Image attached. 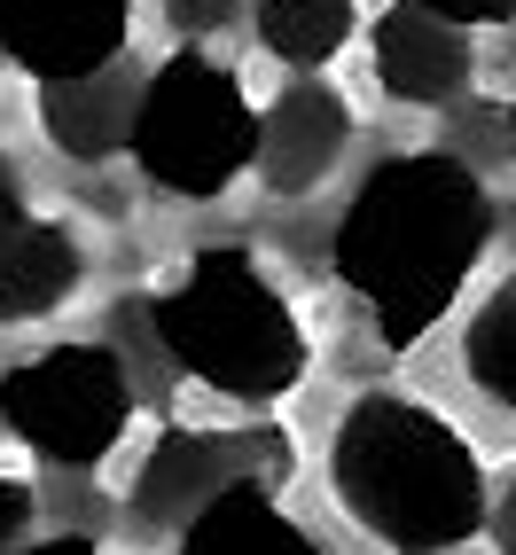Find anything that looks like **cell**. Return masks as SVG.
I'll return each mask as SVG.
<instances>
[{"mask_svg":"<svg viewBox=\"0 0 516 555\" xmlns=\"http://www.w3.org/2000/svg\"><path fill=\"white\" fill-rule=\"evenodd\" d=\"M133 48V0H0V63L31 87L118 70Z\"/></svg>","mask_w":516,"mask_h":555,"instance_id":"7","label":"cell"},{"mask_svg":"<svg viewBox=\"0 0 516 555\" xmlns=\"http://www.w3.org/2000/svg\"><path fill=\"white\" fill-rule=\"evenodd\" d=\"M172 555H321V540L289 516L282 477L250 469L228 493H211V508L189 532H172Z\"/></svg>","mask_w":516,"mask_h":555,"instance_id":"11","label":"cell"},{"mask_svg":"<svg viewBox=\"0 0 516 555\" xmlns=\"http://www.w3.org/2000/svg\"><path fill=\"white\" fill-rule=\"evenodd\" d=\"M133 367L102 337H55L0 367V430L48 469H102L133 430Z\"/></svg>","mask_w":516,"mask_h":555,"instance_id":"5","label":"cell"},{"mask_svg":"<svg viewBox=\"0 0 516 555\" xmlns=\"http://www.w3.org/2000/svg\"><path fill=\"white\" fill-rule=\"evenodd\" d=\"M328 501L384 555H462L486 532V462L415 391H352L328 430Z\"/></svg>","mask_w":516,"mask_h":555,"instance_id":"2","label":"cell"},{"mask_svg":"<svg viewBox=\"0 0 516 555\" xmlns=\"http://www.w3.org/2000/svg\"><path fill=\"white\" fill-rule=\"evenodd\" d=\"M267 469V477H289V438L282 430H204V423H165L141 454L133 486H126V516L133 532H189L196 516L211 508V493H228L235 477Z\"/></svg>","mask_w":516,"mask_h":555,"instance_id":"6","label":"cell"},{"mask_svg":"<svg viewBox=\"0 0 516 555\" xmlns=\"http://www.w3.org/2000/svg\"><path fill=\"white\" fill-rule=\"evenodd\" d=\"M486 540H493V555H516V462L501 469V486L486 501Z\"/></svg>","mask_w":516,"mask_h":555,"instance_id":"18","label":"cell"},{"mask_svg":"<svg viewBox=\"0 0 516 555\" xmlns=\"http://www.w3.org/2000/svg\"><path fill=\"white\" fill-rule=\"evenodd\" d=\"M493 235L501 204L477 165L454 150H391L352 180L328 228V267L391 352H415L430 328H447Z\"/></svg>","mask_w":516,"mask_h":555,"instance_id":"1","label":"cell"},{"mask_svg":"<svg viewBox=\"0 0 516 555\" xmlns=\"http://www.w3.org/2000/svg\"><path fill=\"white\" fill-rule=\"evenodd\" d=\"M258 118L243 70L204 48H172L133 94V141L126 157L157 196L219 204L243 172H258Z\"/></svg>","mask_w":516,"mask_h":555,"instance_id":"4","label":"cell"},{"mask_svg":"<svg viewBox=\"0 0 516 555\" xmlns=\"http://www.w3.org/2000/svg\"><path fill=\"white\" fill-rule=\"evenodd\" d=\"M250 31H258V48H267L274 63H289L298 79H313V70H328L352 48L360 0H250Z\"/></svg>","mask_w":516,"mask_h":555,"instance_id":"13","label":"cell"},{"mask_svg":"<svg viewBox=\"0 0 516 555\" xmlns=\"http://www.w3.org/2000/svg\"><path fill=\"white\" fill-rule=\"evenodd\" d=\"M31 525H40V486L0 454V555H24L31 547Z\"/></svg>","mask_w":516,"mask_h":555,"instance_id":"15","label":"cell"},{"mask_svg":"<svg viewBox=\"0 0 516 555\" xmlns=\"http://www.w3.org/2000/svg\"><path fill=\"white\" fill-rule=\"evenodd\" d=\"M87 289V243L70 219H16L0 235V328H31L55 321L70 298Z\"/></svg>","mask_w":516,"mask_h":555,"instance_id":"10","label":"cell"},{"mask_svg":"<svg viewBox=\"0 0 516 555\" xmlns=\"http://www.w3.org/2000/svg\"><path fill=\"white\" fill-rule=\"evenodd\" d=\"M352 150V102L321 79H298L267 102V118H258V180H267V196L298 204L313 196L328 172L345 165Z\"/></svg>","mask_w":516,"mask_h":555,"instance_id":"9","label":"cell"},{"mask_svg":"<svg viewBox=\"0 0 516 555\" xmlns=\"http://www.w3.org/2000/svg\"><path fill=\"white\" fill-rule=\"evenodd\" d=\"M462 376L493 406L516 415V274H501L486 289V306L469 313V328H462Z\"/></svg>","mask_w":516,"mask_h":555,"instance_id":"14","label":"cell"},{"mask_svg":"<svg viewBox=\"0 0 516 555\" xmlns=\"http://www.w3.org/2000/svg\"><path fill=\"white\" fill-rule=\"evenodd\" d=\"M157 352L228 406H282L313 367V328L250 243H196L141 298Z\"/></svg>","mask_w":516,"mask_h":555,"instance_id":"3","label":"cell"},{"mask_svg":"<svg viewBox=\"0 0 516 555\" xmlns=\"http://www.w3.org/2000/svg\"><path fill=\"white\" fill-rule=\"evenodd\" d=\"M16 219H31V211H24V180H16V165H9V157H0V235H9Z\"/></svg>","mask_w":516,"mask_h":555,"instance_id":"19","label":"cell"},{"mask_svg":"<svg viewBox=\"0 0 516 555\" xmlns=\"http://www.w3.org/2000/svg\"><path fill=\"white\" fill-rule=\"evenodd\" d=\"M415 9L447 16V24H462V31H508V24H516V0H415Z\"/></svg>","mask_w":516,"mask_h":555,"instance_id":"17","label":"cell"},{"mask_svg":"<svg viewBox=\"0 0 516 555\" xmlns=\"http://www.w3.org/2000/svg\"><path fill=\"white\" fill-rule=\"evenodd\" d=\"M24 555H102V540H87V532H48V540H31Z\"/></svg>","mask_w":516,"mask_h":555,"instance_id":"20","label":"cell"},{"mask_svg":"<svg viewBox=\"0 0 516 555\" xmlns=\"http://www.w3.org/2000/svg\"><path fill=\"white\" fill-rule=\"evenodd\" d=\"M157 16L196 48V40H219V31H235V24L250 16V0H157Z\"/></svg>","mask_w":516,"mask_h":555,"instance_id":"16","label":"cell"},{"mask_svg":"<svg viewBox=\"0 0 516 555\" xmlns=\"http://www.w3.org/2000/svg\"><path fill=\"white\" fill-rule=\"evenodd\" d=\"M133 94L118 70H102V79H70V87H40V133L48 150L70 157V165H109L126 157L133 141Z\"/></svg>","mask_w":516,"mask_h":555,"instance_id":"12","label":"cell"},{"mask_svg":"<svg viewBox=\"0 0 516 555\" xmlns=\"http://www.w3.org/2000/svg\"><path fill=\"white\" fill-rule=\"evenodd\" d=\"M508 150H516V102H508Z\"/></svg>","mask_w":516,"mask_h":555,"instance_id":"21","label":"cell"},{"mask_svg":"<svg viewBox=\"0 0 516 555\" xmlns=\"http://www.w3.org/2000/svg\"><path fill=\"white\" fill-rule=\"evenodd\" d=\"M367 70H376V87L408 109H447L469 94V31L415 9V0H391V9L367 24Z\"/></svg>","mask_w":516,"mask_h":555,"instance_id":"8","label":"cell"}]
</instances>
